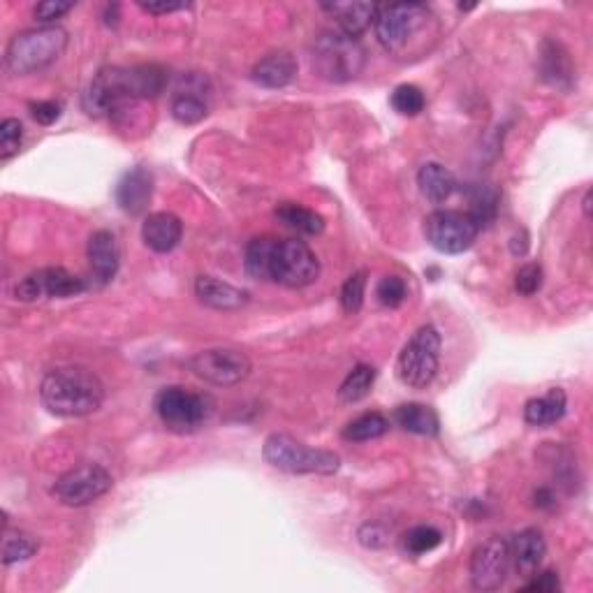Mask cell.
Masks as SVG:
<instances>
[{
	"instance_id": "6da1fadb",
	"label": "cell",
	"mask_w": 593,
	"mask_h": 593,
	"mask_svg": "<svg viewBox=\"0 0 593 593\" xmlns=\"http://www.w3.org/2000/svg\"><path fill=\"white\" fill-rule=\"evenodd\" d=\"M246 274L255 281L278 283L283 288H306L320 276V260L304 241L255 237L244 255Z\"/></svg>"
},
{
	"instance_id": "7a4b0ae2",
	"label": "cell",
	"mask_w": 593,
	"mask_h": 593,
	"mask_svg": "<svg viewBox=\"0 0 593 593\" xmlns=\"http://www.w3.org/2000/svg\"><path fill=\"white\" fill-rule=\"evenodd\" d=\"M167 72L160 65H135V68H102L91 79L82 105L89 116H114L137 102L153 100L165 91Z\"/></svg>"
},
{
	"instance_id": "3957f363",
	"label": "cell",
	"mask_w": 593,
	"mask_h": 593,
	"mask_svg": "<svg viewBox=\"0 0 593 593\" xmlns=\"http://www.w3.org/2000/svg\"><path fill=\"white\" fill-rule=\"evenodd\" d=\"M373 28L380 47L406 61L429 54L441 35L438 17L422 3L378 5Z\"/></svg>"
},
{
	"instance_id": "277c9868",
	"label": "cell",
	"mask_w": 593,
	"mask_h": 593,
	"mask_svg": "<svg viewBox=\"0 0 593 593\" xmlns=\"http://www.w3.org/2000/svg\"><path fill=\"white\" fill-rule=\"evenodd\" d=\"M40 401L51 415L84 417L105 401V385L84 366H58L42 378Z\"/></svg>"
},
{
	"instance_id": "5b68a950",
	"label": "cell",
	"mask_w": 593,
	"mask_h": 593,
	"mask_svg": "<svg viewBox=\"0 0 593 593\" xmlns=\"http://www.w3.org/2000/svg\"><path fill=\"white\" fill-rule=\"evenodd\" d=\"M68 31L61 26H40L14 35L5 49V65L12 75H35L54 65L68 49Z\"/></svg>"
},
{
	"instance_id": "8992f818",
	"label": "cell",
	"mask_w": 593,
	"mask_h": 593,
	"mask_svg": "<svg viewBox=\"0 0 593 593\" xmlns=\"http://www.w3.org/2000/svg\"><path fill=\"white\" fill-rule=\"evenodd\" d=\"M262 457L276 471L290 475H334L341 468V457L329 450L311 448L288 434H272L265 441Z\"/></svg>"
},
{
	"instance_id": "52a82bcc",
	"label": "cell",
	"mask_w": 593,
	"mask_h": 593,
	"mask_svg": "<svg viewBox=\"0 0 593 593\" xmlns=\"http://www.w3.org/2000/svg\"><path fill=\"white\" fill-rule=\"evenodd\" d=\"M311 63L318 77L332 84H346L362 75L366 51L360 40L348 38L341 31H329L322 33L313 45Z\"/></svg>"
},
{
	"instance_id": "ba28073f",
	"label": "cell",
	"mask_w": 593,
	"mask_h": 593,
	"mask_svg": "<svg viewBox=\"0 0 593 593\" xmlns=\"http://www.w3.org/2000/svg\"><path fill=\"white\" fill-rule=\"evenodd\" d=\"M438 364H441V334L434 325H424L401 348L397 378L411 390H424L434 383Z\"/></svg>"
},
{
	"instance_id": "9c48e42d",
	"label": "cell",
	"mask_w": 593,
	"mask_h": 593,
	"mask_svg": "<svg viewBox=\"0 0 593 593\" xmlns=\"http://www.w3.org/2000/svg\"><path fill=\"white\" fill-rule=\"evenodd\" d=\"M153 408L170 431L177 434H190V431L200 429L202 424L209 422L214 415V401L207 394L190 392L186 387H163L156 394Z\"/></svg>"
},
{
	"instance_id": "30bf717a",
	"label": "cell",
	"mask_w": 593,
	"mask_h": 593,
	"mask_svg": "<svg viewBox=\"0 0 593 593\" xmlns=\"http://www.w3.org/2000/svg\"><path fill=\"white\" fill-rule=\"evenodd\" d=\"M478 232V223L473 221L468 211L438 209L424 218V237L443 255H459L468 251Z\"/></svg>"
},
{
	"instance_id": "8fae6325",
	"label": "cell",
	"mask_w": 593,
	"mask_h": 593,
	"mask_svg": "<svg viewBox=\"0 0 593 593\" xmlns=\"http://www.w3.org/2000/svg\"><path fill=\"white\" fill-rule=\"evenodd\" d=\"M112 485L114 478L107 468H102L100 464H82L63 473L51 492H54L56 501H61L63 505L84 508V505H91L100 496H105Z\"/></svg>"
},
{
	"instance_id": "7c38bea8",
	"label": "cell",
	"mask_w": 593,
	"mask_h": 593,
	"mask_svg": "<svg viewBox=\"0 0 593 593\" xmlns=\"http://www.w3.org/2000/svg\"><path fill=\"white\" fill-rule=\"evenodd\" d=\"M188 369L193 371L197 378H202L204 383L230 387V385H239L241 380L251 376L253 364L248 360V355L241 353V350L209 348L190 357Z\"/></svg>"
},
{
	"instance_id": "4fadbf2b",
	"label": "cell",
	"mask_w": 593,
	"mask_h": 593,
	"mask_svg": "<svg viewBox=\"0 0 593 593\" xmlns=\"http://www.w3.org/2000/svg\"><path fill=\"white\" fill-rule=\"evenodd\" d=\"M512 566L510 543L499 536L485 540L471 556V582L478 591H496L508 580Z\"/></svg>"
},
{
	"instance_id": "5bb4252c",
	"label": "cell",
	"mask_w": 593,
	"mask_h": 593,
	"mask_svg": "<svg viewBox=\"0 0 593 593\" xmlns=\"http://www.w3.org/2000/svg\"><path fill=\"white\" fill-rule=\"evenodd\" d=\"M86 290V283L75 274H70L68 269L63 267H45L38 269V272L28 274L21 278L14 288V295H17L19 302H38L42 297H54V299H68L75 295H82Z\"/></svg>"
},
{
	"instance_id": "9a60e30c",
	"label": "cell",
	"mask_w": 593,
	"mask_h": 593,
	"mask_svg": "<svg viewBox=\"0 0 593 593\" xmlns=\"http://www.w3.org/2000/svg\"><path fill=\"white\" fill-rule=\"evenodd\" d=\"M86 255H89V267L95 283L107 285L109 281H114V276L119 274L121 253L112 232L109 230L93 232L89 239V248H86Z\"/></svg>"
},
{
	"instance_id": "2e32d148",
	"label": "cell",
	"mask_w": 593,
	"mask_h": 593,
	"mask_svg": "<svg viewBox=\"0 0 593 593\" xmlns=\"http://www.w3.org/2000/svg\"><path fill=\"white\" fill-rule=\"evenodd\" d=\"M153 197V174L146 167H133L116 186V202L128 216H139L149 209Z\"/></svg>"
},
{
	"instance_id": "e0dca14e",
	"label": "cell",
	"mask_w": 593,
	"mask_h": 593,
	"mask_svg": "<svg viewBox=\"0 0 593 593\" xmlns=\"http://www.w3.org/2000/svg\"><path fill=\"white\" fill-rule=\"evenodd\" d=\"M183 237V223L170 211H156L142 223V241L153 253H170Z\"/></svg>"
},
{
	"instance_id": "ac0fdd59",
	"label": "cell",
	"mask_w": 593,
	"mask_h": 593,
	"mask_svg": "<svg viewBox=\"0 0 593 593\" xmlns=\"http://www.w3.org/2000/svg\"><path fill=\"white\" fill-rule=\"evenodd\" d=\"M195 297L204 306L216 311H237L248 302V292L234 288L232 283L218 281L214 276H197L195 278Z\"/></svg>"
},
{
	"instance_id": "d6986e66",
	"label": "cell",
	"mask_w": 593,
	"mask_h": 593,
	"mask_svg": "<svg viewBox=\"0 0 593 593\" xmlns=\"http://www.w3.org/2000/svg\"><path fill=\"white\" fill-rule=\"evenodd\" d=\"M322 10L329 12L339 26V31L348 38H360V35L376 21L378 5L376 3H327Z\"/></svg>"
},
{
	"instance_id": "ffe728a7",
	"label": "cell",
	"mask_w": 593,
	"mask_h": 593,
	"mask_svg": "<svg viewBox=\"0 0 593 593\" xmlns=\"http://www.w3.org/2000/svg\"><path fill=\"white\" fill-rule=\"evenodd\" d=\"M253 82L265 89H283L297 77V61L290 51H274L255 63Z\"/></svg>"
},
{
	"instance_id": "44dd1931",
	"label": "cell",
	"mask_w": 593,
	"mask_h": 593,
	"mask_svg": "<svg viewBox=\"0 0 593 593\" xmlns=\"http://www.w3.org/2000/svg\"><path fill=\"white\" fill-rule=\"evenodd\" d=\"M510 554L519 573L524 577H531L540 568V563H543L547 554L543 533L538 529H524L522 533H517L515 540L510 543Z\"/></svg>"
},
{
	"instance_id": "7402d4cb",
	"label": "cell",
	"mask_w": 593,
	"mask_h": 593,
	"mask_svg": "<svg viewBox=\"0 0 593 593\" xmlns=\"http://www.w3.org/2000/svg\"><path fill=\"white\" fill-rule=\"evenodd\" d=\"M568 408V397L566 392L559 390V387H552L543 397H536L526 401L524 406V420L531 427H549V424H556L566 415Z\"/></svg>"
},
{
	"instance_id": "603a6c76",
	"label": "cell",
	"mask_w": 593,
	"mask_h": 593,
	"mask_svg": "<svg viewBox=\"0 0 593 593\" xmlns=\"http://www.w3.org/2000/svg\"><path fill=\"white\" fill-rule=\"evenodd\" d=\"M417 186H420V193L427 197L429 202L443 204L445 200H450L452 193H455L457 179L455 174L441 163H427L417 172Z\"/></svg>"
},
{
	"instance_id": "cb8c5ba5",
	"label": "cell",
	"mask_w": 593,
	"mask_h": 593,
	"mask_svg": "<svg viewBox=\"0 0 593 593\" xmlns=\"http://www.w3.org/2000/svg\"><path fill=\"white\" fill-rule=\"evenodd\" d=\"M394 422H397L404 431H408V434H415V436L434 438L438 436V431H441L438 413L434 408L424 404H401L397 411H394Z\"/></svg>"
},
{
	"instance_id": "d4e9b609",
	"label": "cell",
	"mask_w": 593,
	"mask_h": 593,
	"mask_svg": "<svg viewBox=\"0 0 593 593\" xmlns=\"http://www.w3.org/2000/svg\"><path fill=\"white\" fill-rule=\"evenodd\" d=\"M181 84L186 82L181 79ZM170 112H172V119L181 123V126H195V123L207 119L209 107H207V100L202 98V91L197 89V86L186 84V89H183V86L177 89V95L172 98Z\"/></svg>"
},
{
	"instance_id": "484cf974",
	"label": "cell",
	"mask_w": 593,
	"mask_h": 593,
	"mask_svg": "<svg viewBox=\"0 0 593 593\" xmlns=\"http://www.w3.org/2000/svg\"><path fill=\"white\" fill-rule=\"evenodd\" d=\"M540 61H543V77L547 84L568 89L573 84V65H570L568 51L559 42L547 40L540 51Z\"/></svg>"
},
{
	"instance_id": "4316f807",
	"label": "cell",
	"mask_w": 593,
	"mask_h": 593,
	"mask_svg": "<svg viewBox=\"0 0 593 593\" xmlns=\"http://www.w3.org/2000/svg\"><path fill=\"white\" fill-rule=\"evenodd\" d=\"M274 214L285 228L295 230L299 234H306V237H318V234H322V230H325V218L316 214L313 209L302 207V204L283 202L278 204Z\"/></svg>"
},
{
	"instance_id": "83f0119b",
	"label": "cell",
	"mask_w": 593,
	"mask_h": 593,
	"mask_svg": "<svg viewBox=\"0 0 593 593\" xmlns=\"http://www.w3.org/2000/svg\"><path fill=\"white\" fill-rule=\"evenodd\" d=\"M390 431V420L383 413H362L355 420H350L346 427H343L341 436L343 441L348 443H366L376 441V438L385 436Z\"/></svg>"
},
{
	"instance_id": "f1b7e54d",
	"label": "cell",
	"mask_w": 593,
	"mask_h": 593,
	"mask_svg": "<svg viewBox=\"0 0 593 593\" xmlns=\"http://www.w3.org/2000/svg\"><path fill=\"white\" fill-rule=\"evenodd\" d=\"M373 383H376V369L369 364H357L339 387V401L348 406L360 404L371 394Z\"/></svg>"
},
{
	"instance_id": "f546056e",
	"label": "cell",
	"mask_w": 593,
	"mask_h": 593,
	"mask_svg": "<svg viewBox=\"0 0 593 593\" xmlns=\"http://www.w3.org/2000/svg\"><path fill=\"white\" fill-rule=\"evenodd\" d=\"M38 549H40V543L31 536V533L19 531V529H7V526H5V531H3V552H0L5 566L28 561L35 552H38Z\"/></svg>"
},
{
	"instance_id": "4dcf8cb0",
	"label": "cell",
	"mask_w": 593,
	"mask_h": 593,
	"mask_svg": "<svg viewBox=\"0 0 593 593\" xmlns=\"http://www.w3.org/2000/svg\"><path fill=\"white\" fill-rule=\"evenodd\" d=\"M404 552L411 554V556H422V554H429L434 552V549L443 543V533L436 529V526H413L411 531L406 533L404 540Z\"/></svg>"
},
{
	"instance_id": "1f68e13d",
	"label": "cell",
	"mask_w": 593,
	"mask_h": 593,
	"mask_svg": "<svg viewBox=\"0 0 593 593\" xmlns=\"http://www.w3.org/2000/svg\"><path fill=\"white\" fill-rule=\"evenodd\" d=\"M392 107L394 112H399L401 116H417L427 105V100H424V93L417 89L413 84H401L394 89L392 93Z\"/></svg>"
},
{
	"instance_id": "d6a6232c",
	"label": "cell",
	"mask_w": 593,
	"mask_h": 593,
	"mask_svg": "<svg viewBox=\"0 0 593 593\" xmlns=\"http://www.w3.org/2000/svg\"><path fill=\"white\" fill-rule=\"evenodd\" d=\"M471 218L475 223H478V228H482V225H487L489 221H494L496 216V207H499V193L492 188H482L478 186V193H475L471 197Z\"/></svg>"
},
{
	"instance_id": "836d02e7",
	"label": "cell",
	"mask_w": 593,
	"mask_h": 593,
	"mask_svg": "<svg viewBox=\"0 0 593 593\" xmlns=\"http://www.w3.org/2000/svg\"><path fill=\"white\" fill-rule=\"evenodd\" d=\"M364 295H366V272H355L341 288L343 311L350 313V316L360 313V309L364 306Z\"/></svg>"
},
{
	"instance_id": "e575fe53",
	"label": "cell",
	"mask_w": 593,
	"mask_h": 593,
	"mask_svg": "<svg viewBox=\"0 0 593 593\" xmlns=\"http://www.w3.org/2000/svg\"><path fill=\"white\" fill-rule=\"evenodd\" d=\"M376 297L380 304L387 306V309H399V306L404 304L408 297V285L401 276H385V278H380V283L376 288Z\"/></svg>"
},
{
	"instance_id": "d590c367",
	"label": "cell",
	"mask_w": 593,
	"mask_h": 593,
	"mask_svg": "<svg viewBox=\"0 0 593 593\" xmlns=\"http://www.w3.org/2000/svg\"><path fill=\"white\" fill-rule=\"evenodd\" d=\"M24 142V126L17 119H5L0 123V160L7 163L21 151Z\"/></svg>"
},
{
	"instance_id": "8d00e7d4",
	"label": "cell",
	"mask_w": 593,
	"mask_h": 593,
	"mask_svg": "<svg viewBox=\"0 0 593 593\" xmlns=\"http://www.w3.org/2000/svg\"><path fill=\"white\" fill-rule=\"evenodd\" d=\"M543 278V267H540L538 262H529V265L519 267V272L515 274V290L522 297H533L543 288Z\"/></svg>"
},
{
	"instance_id": "74e56055",
	"label": "cell",
	"mask_w": 593,
	"mask_h": 593,
	"mask_svg": "<svg viewBox=\"0 0 593 593\" xmlns=\"http://www.w3.org/2000/svg\"><path fill=\"white\" fill-rule=\"evenodd\" d=\"M70 10H75V3H63V0H45V3L35 5V19H38L40 24L56 26L54 21L65 17V14H68Z\"/></svg>"
},
{
	"instance_id": "f35d334b",
	"label": "cell",
	"mask_w": 593,
	"mask_h": 593,
	"mask_svg": "<svg viewBox=\"0 0 593 593\" xmlns=\"http://www.w3.org/2000/svg\"><path fill=\"white\" fill-rule=\"evenodd\" d=\"M61 102L54 100H40V102H31V116L40 126H51L61 119Z\"/></svg>"
},
{
	"instance_id": "ab89813d",
	"label": "cell",
	"mask_w": 593,
	"mask_h": 593,
	"mask_svg": "<svg viewBox=\"0 0 593 593\" xmlns=\"http://www.w3.org/2000/svg\"><path fill=\"white\" fill-rule=\"evenodd\" d=\"M559 589H561V582L554 570H545V573L533 577L529 584H524V591H536V593H556Z\"/></svg>"
},
{
	"instance_id": "60d3db41",
	"label": "cell",
	"mask_w": 593,
	"mask_h": 593,
	"mask_svg": "<svg viewBox=\"0 0 593 593\" xmlns=\"http://www.w3.org/2000/svg\"><path fill=\"white\" fill-rule=\"evenodd\" d=\"M360 543L364 547H371V549H380L385 547L387 543V531L383 526L378 524H364L360 529Z\"/></svg>"
},
{
	"instance_id": "b9f144b4",
	"label": "cell",
	"mask_w": 593,
	"mask_h": 593,
	"mask_svg": "<svg viewBox=\"0 0 593 593\" xmlns=\"http://www.w3.org/2000/svg\"><path fill=\"white\" fill-rule=\"evenodd\" d=\"M139 10L146 14H153V17H160V14H172L179 10H188V3H165V0H158V3H137Z\"/></svg>"
},
{
	"instance_id": "7bdbcfd3",
	"label": "cell",
	"mask_w": 593,
	"mask_h": 593,
	"mask_svg": "<svg viewBox=\"0 0 593 593\" xmlns=\"http://www.w3.org/2000/svg\"><path fill=\"white\" fill-rule=\"evenodd\" d=\"M584 211H587V216H589V211H591V190L587 193V197H584Z\"/></svg>"
}]
</instances>
